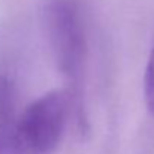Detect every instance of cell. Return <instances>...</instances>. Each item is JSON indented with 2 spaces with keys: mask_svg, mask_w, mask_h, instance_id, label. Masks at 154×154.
<instances>
[{
  "mask_svg": "<svg viewBox=\"0 0 154 154\" xmlns=\"http://www.w3.org/2000/svg\"><path fill=\"white\" fill-rule=\"evenodd\" d=\"M71 95L51 91L32 101L9 133L0 136V154H51L59 145L69 115Z\"/></svg>",
  "mask_w": 154,
  "mask_h": 154,
  "instance_id": "obj_1",
  "label": "cell"
},
{
  "mask_svg": "<svg viewBox=\"0 0 154 154\" xmlns=\"http://www.w3.org/2000/svg\"><path fill=\"white\" fill-rule=\"evenodd\" d=\"M45 21L54 59L60 72L71 85V92L77 97L79 121L83 122L82 79L88 47L80 9L74 0H48Z\"/></svg>",
  "mask_w": 154,
  "mask_h": 154,
  "instance_id": "obj_2",
  "label": "cell"
},
{
  "mask_svg": "<svg viewBox=\"0 0 154 154\" xmlns=\"http://www.w3.org/2000/svg\"><path fill=\"white\" fill-rule=\"evenodd\" d=\"M17 119L14 85L6 75L0 74V136L6 134Z\"/></svg>",
  "mask_w": 154,
  "mask_h": 154,
  "instance_id": "obj_3",
  "label": "cell"
},
{
  "mask_svg": "<svg viewBox=\"0 0 154 154\" xmlns=\"http://www.w3.org/2000/svg\"><path fill=\"white\" fill-rule=\"evenodd\" d=\"M143 98L148 110L154 115V42L148 56V62L145 66L143 75Z\"/></svg>",
  "mask_w": 154,
  "mask_h": 154,
  "instance_id": "obj_4",
  "label": "cell"
}]
</instances>
